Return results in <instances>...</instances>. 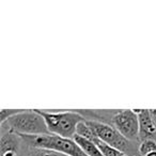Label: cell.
Wrapping results in <instances>:
<instances>
[{
    "label": "cell",
    "mask_w": 156,
    "mask_h": 156,
    "mask_svg": "<svg viewBox=\"0 0 156 156\" xmlns=\"http://www.w3.org/2000/svg\"><path fill=\"white\" fill-rule=\"evenodd\" d=\"M27 154H28L27 156H67L59 152L51 151V150L35 149V147H28Z\"/></svg>",
    "instance_id": "30bf717a"
},
{
    "label": "cell",
    "mask_w": 156,
    "mask_h": 156,
    "mask_svg": "<svg viewBox=\"0 0 156 156\" xmlns=\"http://www.w3.org/2000/svg\"><path fill=\"white\" fill-rule=\"evenodd\" d=\"M22 111V109H2L1 110V123L5 122L10 118L20 113Z\"/></svg>",
    "instance_id": "8fae6325"
},
{
    "label": "cell",
    "mask_w": 156,
    "mask_h": 156,
    "mask_svg": "<svg viewBox=\"0 0 156 156\" xmlns=\"http://www.w3.org/2000/svg\"><path fill=\"white\" fill-rule=\"evenodd\" d=\"M23 145H25L23 139L14 133H2L0 139V155L7 152H15L18 154Z\"/></svg>",
    "instance_id": "52a82bcc"
},
{
    "label": "cell",
    "mask_w": 156,
    "mask_h": 156,
    "mask_svg": "<svg viewBox=\"0 0 156 156\" xmlns=\"http://www.w3.org/2000/svg\"><path fill=\"white\" fill-rule=\"evenodd\" d=\"M111 125L132 142L137 143L140 141L138 115L133 109L115 110L111 117Z\"/></svg>",
    "instance_id": "5b68a950"
},
{
    "label": "cell",
    "mask_w": 156,
    "mask_h": 156,
    "mask_svg": "<svg viewBox=\"0 0 156 156\" xmlns=\"http://www.w3.org/2000/svg\"><path fill=\"white\" fill-rule=\"evenodd\" d=\"M138 115L139 119V139L140 142L147 139L156 140V123L153 112L150 109H133Z\"/></svg>",
    "instance_id": "8992f818"
},
{
    "label": "cell",
    "mask_w": 156,
    "mask_h": 156,
    "mask_svg": "<svg viewBox=\"0 0 156 156\" xmlns=\"http://www.w3.org/2000/svg\"><path fill=\"white\" fill-rule=\"evenodd\" d=\"M37 110L44 118L50 134L63 138L73 139L77 134V126L87 120L81 113L75 112L73 110L61 112H50L40 109Z\"/></svg>",
    "instance_id": "7a4b0ae2"
},
{
    "label": "cell",
    "mask_w": 156,
    "mask_h": 156,
    "mask_svg": "<svg viewBox=\"0 0 156 156\" xmlns=\"http://www.w3.org/2000/svg\"><path fill=\"white\" fill-rule=\"evenodd\" d=\"M73 139L88 156H104L102 152H101V150L98 149V147L93 141L89 140V139L85 138L83 136H79L77 134L74 136Z\"/></svg>",
    "instance_id": "ba28073f"
},
{
    "label": "cell",
    "mask_w": 156,
    "mask_h": 156,
    "mask_svg": "<svg viewBox=\"0 0 156 156\" xmlns=\"http://www.w3.org/2000/svg\"><path fill=\"white\" fill-rule=\"evenodd\" d=\"M147 156H156V151L155 152H152V153H150V154H147Z\"/></svg>",
    "instance_id": "7c38bea8"
},
{
    "label": "cell",
    "mask_w": 156,
    "mask_h": 156,
    "mask_svg": "<svg viewBox=\"0 0 156 156\" xmlns=\"http://www.w3.org/2000/svg\"><path fill=\"white\" fill-rule=\"evenodd\" d=\"M139 154L140 156H147V154L156 151V140L154 139H147L139 143Z\"/></svg>",
    "instance_id": "9c48e42d"
},
{
    "label": "cell",
    "mask_w": 156,
    "mask_h": 156,
    "mask_svg": "<svg viewBox=\"0 0 156 156\" xmlns=\"http://www.w3.org/2000/svg\"><path fill=\"white\" fill-rule=\"evenodd\" d=\"M20 136V135H18ZM28 147L51 150L67 156H88L74 139L63 138L56 135H39V136H20Z\"/></svg>",
    "instance_id": "3957f363"
},
{
    "label": "cell",
    "mask_w": 156,
    "mask_h": 156,
    "mask_svg": "<svg viewBox=\"0 0 156 156\" xmlns=\"http://www.w3.org/2000/svg\"><path fill=\"white\" fill-rule=\"evenodd\" d=\"M86 122L90 126L93 134L103 142L120 150L128 156H140L138 147H136V143L126 139L115 126L108 123L90 120H87Z\"/></svg>",
    "instance_id": "277c9868"
},
{
    "label": "cell",
    "mask_w": 156,
    "mask_h": 156,
    "mask_svg": "<svg viewBox=\"0 0 156 156\" xmlns=\"http://www.w3.org/2000/svg\"><path fill=\"white\" fill-rule=\"evenodd\" d=\"M1 130L2 133L10 132L20 136H39L50 134L45 120L37 109L23 110L20 113L8 119L5 122L1 123Z\"/></svg>",
    "instance_id": "6da1fadb"
}]
</instances>
